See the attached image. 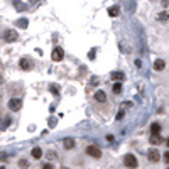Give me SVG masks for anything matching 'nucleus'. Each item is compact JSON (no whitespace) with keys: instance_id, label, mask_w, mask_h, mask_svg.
<instances>
[{"instance_id":"nucleus-7","label":"nucleus","mask_w":169,"mask_h":169,"mask_svg":"<svg viewBox=\"0 0 169 169\" xmlns=\"http://www.w3.org/2000/svg\"><path fill=\"white\" fill-rule=\"evenodd\" d=\"M20 107H22V101H20L19 98H12L9 101V108L12 110V112H17V110H20Z\"/></svg>"},{"instance_id":"nucleus-6","label":"nucleus","mask_w":169,"mask_h":169,"mask_svg":"<svg viewBox=\"0 0 169 169\" xmlns=\"http://www.w3.org/2000/svg\"><path fill=\"white\" fill-rule=\"evenodd\" d=\"M147 157H149L150 162H157V161L161 159V154L157 149H150L149 152H147Z\"/></svg>"},{"instance_id":"nucleus-14","label":"nucleus","mask_w":169,"mask_h":169,"mask_svg":"<svg viewBox=\"0 0 169 169\" xmlns=\"http://www.w3.org/2000/svg\"><path fill=\"white\" fill-rule=\"evenodd\" d=\"M150 134H154V135L161 134V125L159 123H152V125H150Z\"/></svg>"},{"instance_id":"nucleus-23","label":"nucleus","mask_w":169,"mask_h":169,"mask_svg":"<svg viewBox=\"0 0 169 169\" xmlns=\"http://www.w3.org/2000/svg\"><path fill=\"white\" fill-rule=\"evenodd\" d=\"M164 161L169 164V152H166V154H164Z\"/></svg>"},{"instance_id":"nucleus-8","label":"nucleus","mask_w":169,"mask_h":169,"mask_svg":"<svg viewBox=\"0 0 169 169\" xmlns=\"http://www.w3.org/2000/svg\"><path fill=\"white\" fill-rule=\"evenodd\" d=\"M119 14H120V7L119 5H112V7L108 9V15L110 17H117Z\"/></svg>"},{"instance_id":"nucleus-4","label":"nucleus","mask_w":169,"mask_h":169,"mask_svg":"<svg viewBox=\"0 0 169 169\" xmlns=\"http://www.w3.org/2000/svg\"><path fill=\"white\" fill-rule=\"evenodd\" d=\"M20 68L24 71L32 70V68H34V61L30 59V58H22V59H20Z\"/></svg>"},{"instance_id":"nucleus-3","label":"nucleus","mask_w":169,"mask_h":169,"mask_svg":"<svg viewBox=\"0 0 169 169\" xmlns=\"http://www.w3.org/2000/svg\"><path fill=\"white\" fill-rule=\"evenodd\" d=\"M17 37H19V34H17V30H5L3 32V41L5 42H14V41H17Z\"/></svg>"},{"instance_id":"nucleus-1","label":"nucleus","mask_w":169,"mask_h":169,"mask_svg":"<svg viewBox=\"0 0 169 169\" xmlns=\"http://www.w3.org/2000/svg\"><path fill=\"white\" fill-rule=\"evenodd\" d=\"M123 164L129 169H135L137 168V159H135V156H134V154H125V156H123Z\"/></svg>"},{"instance_id":"nucleus-12","label":"nucleus","mask_w":169,"mask_h":169,"mask_svg":"<svg viewBox=\"0 0 169 169\" xmlns=\"http://www.w3.org/2000/svg\"><path fill=\"white\" fill-rule=\"evenodd\" d=\"M95 100L100 101V103H103V101L107 100V95H105L103 91H97V93H95Z\"/></svg>"},{"instance_id":"nucleus-22","label":"nucleus","mask_w":169,"mask_h":169,"mask_svg":"<svg viewBox=\"0 0 169 169\" xmlns=\"http://www.w3.org/2000/svg\"><path fill=\"white\" fill-rule=\"evenodd\" d=\"M88 56H90V59H93V58H95V49H91V51H90V54H88Z\"/></svg>"},{"instance_id":"nucleus-13","label":"nucleus","mask_w":169,"mask_h":169,"mask_svg":"<svg viewBox=\"0 0 169 169\" xmlns=\"http://www.w3.org/2000/svg\"><path fill=\"white\" fill-rule=\"evenodd\" d=\"M32 157H34V159H41V157H42V149H41V147H34V149H32Z\"/></svg>"},{"instance_id":"nucleus-17","label":"nucleus","mask_w":169,"mask_h":169,"mask_svg":"<svg viewBox=\"0 0 169 169\" xmlns=\"http://www.w3.org/2000/svg\"><path fill=\"white\" fill-rule=\"evenodd\" d=\"M17 26H19L20 29H26V27H27V20H26V19H20L19 22H17Z\"/></svg>"},{"instance_id":"nucleus-19","label":"nucleus","mask_w":169,"mask_h":169,"mask_svg":"<svg viewBox=\"0 0 169 169\" xmlns=\"http://www.w3.org/2000/svg\"><path fill=\"white\" fill-rule=\"evenodd\" d=\"M51 93H52V95H58V93H59V88H58L56 85H51Z\"/></svg>"},{"instance_id":"nucleus-20","label":"nucleus","mask_w":169,"mask_h":169,"mask_svg":"<svg viewBox=\"0 0 169 169\" xmlns=\"http://www.w3.org/2000/svg\"><path fill=\"white\" fill-rule=\"evenodd\" d=\"M19 166H20V168H27V166H29V161L20 159V161H19Z\"/></svg>"},{"instance_id":"nucleus-11","label":"nucleus","mask_w":169,"mask_h":169,"mask_svg":"<svg viewBox=\"0 0 169 169\" xmlns=\"http://www.w3.org/2000/svg\"><path fill=\"white\" fill-rule=\"evenodd\" d=\"M112 80H117V81H120V80H123L125 78V74L122 73V71H112V76H110Z\"/></svg>"},{"instance_id":"nucleus-10","label":"nucleus","mask_w":169,"mask_h":169,"mask_svg":"<svg viewBox=\"0 0 169 169\" xmlns=\"http://www.w3.org/2000/svg\"><path fill=\"white\" fill-rule=\"evenodd\" d=\"M161 142H162V137H161L159 134H157V135L150 134V144H152V146H159Z\"/></svg>"},{"instance_id":"nucleus-27","label":"nucleus","mask_w":169,"mask_h":169,"mask_svg":"<svg viewBox=\"0 0 169 169\" xmlns=\"http://www.w3.org/2000/svg\"><path fill=\"white\" fill-rule=\"evenodd\" d=\"M168 169H169V168H168Z\"/></svg>"},{"instance_id":"nucleus-2","label":"nucleus","mask_w":169,"mask_h":169,"mask_svg":"<svg viewBox=\"0 0 169 169\" xmlns=\"http://www.w3.org/2000/svg\"><path fill=\"white\" fill-rule=\"evenodd\" d=\"M86 154L91 156V157H95V159H100L101 157V149L98 146H88L86 147Z\"/></svg>"},{"instance_id":"nucleus-25","label":"nucleus","mask_w":169,"mask_h":169,"mask_svg":"<svg viewBox=\"0 0 169 169\" xmlns=\"http://www.w3.org/2000/svg\"><path fill=\"white\" fill-rule=\"evenodd\" d=\"M166 144H168V147H169V139H168V140H166Z\"/></svg>"},{"instance_id":"nucleus-21","label":"nucleus","mask_w":169,"mask_h":169,"mask_svg":"<svg viewBox=\"0 0 169 169\" xmlns=\"http://www.w3.org/2000/svg\"><path fill=\"white\" fill-rule=\"evenodd\" d=\"M42 169H54V166H52V164H44Z\"/></svg>"},{"instance_id":"nucleus-26","label":"nucleus","mask_w":169,"mask_h":169,"mask_svg":"<svg viewBox=\"0 0 169 169\" xmlns=\"http://www.w3.org/2000/svg\"><path fill=\"white\" fill-rule=\"evenodd\" d=\"M0 169H5V168H0Z\"/></svg>"},{"instance_id":"nucleus-16","label":"nucleus","mask_w":169,"mask_h":169,"mask_svg":"<svg viewBox=\"0 0 169 169\" xmlns=\"http://www.w3.org/2000/svg\"><path fill=\"white\" fill-rule=\"evenodd\" d=\"M157 19L159 20H169V14L168 12H161L159 15H157Z\"/></svg>"},{"instance_id":"nucleus-24","label":"nucleus","mask_w":169,"mask_h":169,"mask_svg":"<svg viewBox=\"0 0 169 169\" xmlns=\"http://www.w3.org/2000/svg\"><path fill=\"white\" fill-rule=\"evenodd\" d=\"M2 83H3V78H2V76H0V85H2Z\"/></svg>"},{"instance_id":"nucleus-18","label":"nucleus","mask_w":169,"mask_h":169,"mask_svg":"<svg viewBox=\"0 0 169 169\" xmlns=\"http://www.w3.org/2000/svg\"><path fill=\"white\" fill-rule=\"evenodd\" d=\"M120 91H122V85L120 83H115L113 85V93H120Z\"/></svg>"},{"instance_id":"nucleus-15","label":"nucleus","mask_w":169,"mask_h":169,"mask_svg":"<svg viewBox=\"0 0 169 169\" xmlns=\"http://www.w3.org/2000/svg\"><path fill=\"white\" fill-rule=\"evenodd\" d=\"M63 146H64V149H73V147H74V140L73 139H64Z\"/></svg>"},{"instance_id":"nucleus-9","label":"nucleus","mask_w":169,"mask_h":169,"mask_svg":"<svg viewBox=\"0 0 169 169\" xmlns=\"http://www.w3.org/2000/svg\"><path fill=\"white\" fill-rule=\"evenodd\" d=\"M164 68H166V63H164L162 59H156L154 61V70L156 71H162Z\"/></svg>"},{"instance_id":"nucleus-5","label":"nucleus","mask_w":169,"mask_h":169,"mask_svg":"<svg viewBox=\"0 0 169 169\" xmlns=\"http://www.w3.org/2000/svg\"><path fill=\"white\" fill-rule=\"evenodd\" d=\"M51 58H52V61H61L64 58V51L61 49V48H54L52 52H51Z\"/></svg>"}]
</instances>
